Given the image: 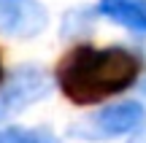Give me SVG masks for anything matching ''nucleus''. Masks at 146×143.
<instances>
[{
	"label": "nucleus",
	"mask_w": 146,
	"mask_h": 143,
	"mask_svg": "<svg viewBox=\"0 0 146 143\" xmlns=\"http://www.w3.org/2000/svg\"><path fill=\"white\" fill-rule=\"evenodd\" d=\"M130 143H146V130H141V132H135Z\"/></svg>",
	"instance_id": "obj_7"
},
{
	"label": "nucleus",
	"mask_w": 146,
	"mask_h": 143,
	"mask_svg": "<svg viewBox=\"0 0 146 143\" xmlns=\"http://www.w3.org/2000/svg\"><path fill=\"white\" fill-rule=\"evenodd\" d=\"M143 59L125 46H73L60 59L54 78L57 86L76 105H95L138 84Z\"/></svg>",
	"instance_id": "obj_1"
},
{
	"label": "nucleus",
	"mask_w": 146,
	"mask_h": 143,
	"mask_svg": "<svg viewBox=\"0 0 146 143\" xmlns=\"http://www.w3.org/2000/svg\"><path fill=\"white\" fill-rule=\"evenodd\" d=\"M3 78H5V73H3V62H0V84H3Z\"/></svg>",
	"instance_id": "obj_9"
},
{
	"label": "nucleus",
	"mask_w": 146,
	"mask_h": 143,
	"mask_svg": "<svg viewBox=\"0 0 146 143\" xmlns=\"http://www.w3.org/2000/svg\"><path fill=\"white\" fill-rule=\"evenodd\" d=\"M141 97H143V100H146V78L141 81Z\"/></svg>",
	"instance_id": "obj_8"
},
{
	"label": "nucleus",
	"mask_w": 146,
	"mask_h": 143,
	"mask_svg": "<svg viewBox=\"0 0 146 143\" xmlns=\"http://www.w3.org/2000/svg\"><path fill=\"white\" fill-rule=\"evenodd\" d=\"M0 143H62L46 127H0Z\"/></svg>",
	"instance_id": "obj_6"
},
{
	"label": "nucleus",
	"mask_w": 146,
	"mask_h": 143,
	"mask_svg": "<svg viewBox=\"0 0 146 143\" xmlns=\"http://www.w3.org/2000/svg\"><path fill=\"white\" fill-rule=\"evenodd\" d=\"M95 11L138 35H146V0H100Z\"/></svg>",
	"instance_id": "obj_5"
},
{
	"label": "nucleus",
	"mask_w": 146,
	"mask_h": 143,
	"mask_svg": "<svg viewBox=\"0 0 146 143\" xmlns=\"http://www.w3.org/2000/svg\"><path fill=\"white\" fill-rule=\"evenodd\" d=\"M49 11L41 0H0V32L11 38H35L46 30Z\"/></svg>",
	"instance_id": "obj_4"
},
{
	"label": "nucleus",
	"mask_w": 146,
	"mask_h": 143,
	"mask_svg": "<svg viewBox=\"0 0 146 143\" xmlns=\"http://www.w3.org/2000/svg\"><path fill=\"white\" fill-rule=\"evenodd\" d=\"M143 122H146V108L141 103L122 100V103L100 108L98 113L87 116L84 122L73 124L70 135H76L81 140H108V138H116V135H127V132L141 130Z\"/></svg>",
	"instance_id": "obj_2"
},
{
	"label": "nucleus",
	"mask_w": 146,
	"mask_h": 143,
	"mask_svg": "<svg viewBox=\"0 0 146 143\" xmlns=\"http://www.w3.org/2000/svg\"><path fill=\"white\" fill-rule=\"evenodd\" d=\"M49 92H52V78L43 68H38V65L16 68L0 84V122L22 113L33 103L49 97Z\"/></svg>",
	"instance_id": "obj_3"
}]
</instances>
